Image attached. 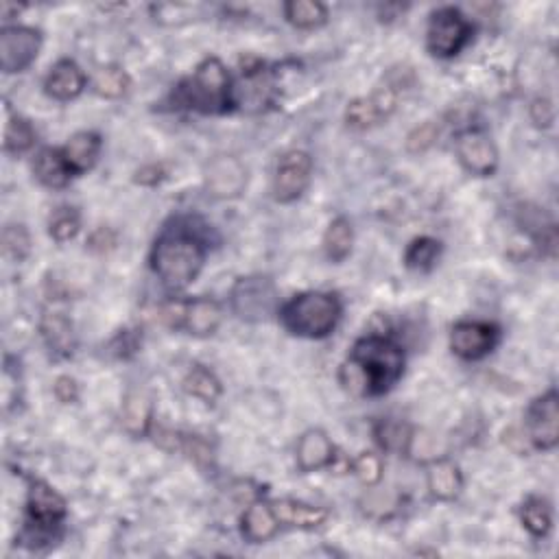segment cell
<instances>
[{"mask_svg": "<svg viewBox=\"0 0 559 559\" xmlns=\"http://www.w3.org/2000/svg\"><path fill=\"white\" fill-rule=\"evenodd\" d=\"M350 380L359 385L365 396H383L404 374V352L394 339L367 335L352 346L350 352Z\"/></svg>", "mask_w": 559, "mask_h": 559, "instance_id": "cell-1", "label": "cell"}, {"mask_svg": "<svg viewBox=\"0 0 559 559\" xmlns=\"http://www.w3.org/2000/svg\"><path fill=\"white\" fill-rule=\"evenodd\" d=\"M206 263V243L193 230L169 228L151 249V269L166 289L184 291Z\"/></svg>", "mask_w": 559, "mask_h": 559, "instance_id": "cell-2", "label": "cell"}, {"mask_svg": "<svg viewBox=\"0 0 559 559\" xmlns=\"http://www.w3.org/2000/svg\"><path fill=\"white\" fill-rule=\"evenodd\" d=\"M343 306L335 293L308 291L291 297L280 308V321L291 335L304 339H324L337 328Z\"/></svg>", "mask_w": 559, "mask_h": 559, "instance_id": "cell-3", "label": "cell"}, {"mask_svg": "<svg viewBox=\"0 0 559 559\" xmlns=\"http://www.w3.org/2000/svg\"><path fill=\"white\" fill-rule=\"evenodd\" d=\"M177 103L201 114H225L234 105V88L228 68L217 57H206L177 90Z\"/></svg>", "mask_w": 559, "mask_h": 559, "instance_id": "cell-4", "label": "cell"}, {"mask_svg": "<svg viewBox=\"0 0 559 559\" xmlns=\"http://www.w3.org/2000/svg\"><path fill=\"white\" fill-rule=\"evenodd\" d=\"M160 319L173 330H186L188 335L210 337L219 330L223 308L210 297H197L188 302H169L162 306Z\"/></svg>", "mask_w": 559, "mask_h": 559, "instance_id": "cell-5", "label": "cell"}, {"mask_svg": "<svg viewBox=\"0 0 559 559\" xmlns=\"http://www.w3.org/2000/svg\"><path fill=\"white\" fill-rule=\"evenodd\" d=\"M470 20L457 7H442L431 14L426 31V46L435 57H455L459 55L472 38Z\"/></svg>", "mask_w": 559, "mask_h": 559, "instance_id": "cell-6", "label": "cell"}, {"mask_svg": "<svg viewBox=\"0 0 559 559\" xmlns=\"http://www.w3.org/2000/svg\"><path fill=\"white\" fill-rule=\"evenodd\" d=\"M66 518V501L49 483L33 481L27 498V531L33 542L53 538V531L62 527Z\"/></svg>", "mask_w": 559, "mask_h": 559, "instance_id": "cell-7", "label": "cell"}, {"mask_svg": "<svg viewBox=\"0 0 559 559\" xmlns=\"http://www.w3.org/2000/svg\"><path fill=\"white\" fill-rule=\"evenodd\" d=\"M232 311L245 321H265L278 306V291L265 276H247L234 282L230 291Z\"/></svg>", "mask_w": 559, "mask_h": 559, "instance_id": "cell-8", "label": "cell"}, {"mask_svg": "<svg viewBox=\"0 0 559 559\" xmlns=\"http://www.w3.org/2000/svg\"><path fill=\"white\" fill-rule=\"evenodd\" d=\"M313 177V158L306 151L293 149L282 153L276 173H273V197L280 204H291V201L300 199Z\"/></svg>", "mask_w": 559, "mask_h": 559, "instance_id": "cell-9", "label": "cell"}, {"mask_svg": "<svg viewBox=\"0 0 559 559\" xmlns=\"http://www.w3.org/2000/svg\"><path fill=\"white\" fill-rule=\"evenodd\" d=\"M42 49V33L31 27H5L0 31V68L5 75L27 70Z\"/></svg>", "mask_w": 559, "mask_h": 559, "instance_id": "cell-10", "label": "cell"}, {"mask_svg": "<svg viewBox=\"0 0 559 559\" xmlns=\"http://www.w3.org/2000/svg\"><path fill=\"white\" fill-rule=\"evenodd\" d=\"M501 339V330L490 321L466 319L450 330V350L463 361H481L490 354Z\"/></svg>", "mask_w": 559, "mask_h": 559, "instance_id": "cell-11", "label": "cell"}, {"mask_svg": "<svg viewBox=\"0 0 559 559\" xmlns=\"http://www.w3.org/2000/svg\"><path fill=\"white\" fill-rule=\"evenodd\" d=\"M527 437L538 450H553L559 442V407L557 391L549 389L535 398L527 409Z\"/></svg>", "mask_w": 559, "mask_h": 559, "instance_id": "cell-12", "label": "cell"}, {"mask_svg": "<svg viewBox=\"0 0 559 559\" xmlns=\"http://www.w3.org/2000/svg\"><path fill=\"white\" fill-rule=\"evenodd\" d=\"M455 151L463 169L479 177H492L498 169V149L481 129H466L455 140Z\"/></svg>", "mask_w": 559, "mask_h": 559, "instance_id": "cell-13", "label": "cell"}, {"mask_svg": "<svg viewBox=\"0 0 559 559\" xmlns=\"http://www.w3.org/2000/svg\"><path fill=\"white\" fill-rule=\"evenodd\" d=\"M396 90L380 88L372 97H361L350 101L346 107V123L354 129H372L380 123H385L387 118L396 110Z\"/></svg>", "mask_w": 559, "mask_h": 559, "instance_id": "cell-14", "label": "cell"}, {"mask_svg": "<svg viewBox=\"0 0 559 559\" xmlns=\"http://www.w3.org/2000/svg\"><path fill=\"white\" fill-rule=\"evenodd\" d=\"M206 184L212 197L234 199L239 197L247 184V171L239 158L219 156L208 164Z\"/></svg>", "mask_w": 559, "mask_h": 559, "instance_id": "cell-15", "label": "cell"}, {"mask_svg": "<svg viewBox=\"0 0 559 559\" xmlns=\"http://www.w3.org/2000/svg\"><path fill=\"white\" fill-rule=\"evenodd\" d=\"M297 468L302 472H317L335 463V446L321 428H311L300 439L295 448Z\"/></svg>", "mask_w": 559, "mask_h": 559, "instance_id": "cell-16", "label": "cell"}, {"mask_svg": "<svg viewBox=\"0 0 559 559\" xmlns=\"http://www.w3.org/2000/svg\"><path fill=\"white\" fill-rule=\"evenodd\" d=\"M88 77L83 70L73 62V59H59L51 68L49 77L44 81V90L55 101H73L86 90Z\"/></svg>", "mask_w": 559, "mask_h": 559, "instance_id": "cell-17", "label": "cell"}, {"mask_svg": "<svg viewBox=\"0 0 559 559\" xmlns=\"http://www.w3.org/2000/svg\"><path fill=\"white\" fill-rule=\"evenodd\" d=\"M33 175L42 186L51 188V190H59L66 188L73 180L75 173L70 169V164L64 156L62 149H53V147H44L33 158Z\"/></svg>", "mask_w": 559, "mask_h": 559, "instance_id": "cell-18", "label": "cell"}, {"mask_svg": "<svg viewBox=\"0 0 559 559\" xmlns=\"http://www.w3.org/2000/svg\"><path fill=\"white\" fill-rule=\"evenodd\" d=\"M280 529V520L271 503H252L241 518V533L249 544H265Z\"/></svg>", "mask_w": 559, "mask_h": 559, "instance_id": "cell-19", "label": "cell"}, {"mask_svg": "<svg viewBox=\"0 0 559 559\" xmlns=\"http://www.w3.org/2000/svg\"><path fill=\"white\" fill-rule=\"evenodd\" d=\"M271 507H273V511H276L280 525H284V527L311 531V529L321 527L328 520V511L324 507H315V505L300 503V501H289V498L273 501Z\"/></svg>", "mask_w": 559, "mask_h": 559, "instance_id": "cell-20", "label": "cell"}, {"mask_svg": "<svg viewBox=\"0 0 559 559\" xmlns=\"http://www.w3.org/2000/svg\"><path fill=\"white\" fill-rule=\"evenodd\" d=\"M40 328L46 346H49L53 354L62 356V359H68V356L75 354L77 348L75 328H73V321H70L64 313H46L42 317Z\"/></svg>", "mask_w": 559, "mask_h": 559, "instance_id": "cell-21", "label": "cell"}, {"mask_svg": "<svg viewBox=\"0 0 559 559\" xmlns=\"http://www.w3.org/2000/svg\"><path fill=\"white\" fill-rule=\"evenodd\" d=\"M101 147H103V140L97 132H77L66 142L62 151L73 173L81 175V173H88L92 166L97 164L101 156Z\"/></svg>", "mask_w": 559, "mask_h": 559, "instance_id": "cell-22", "label": "cell"}, {"mask_svg": "<svg viewBox=\"0 0 559 559\" xmlns=\"http://www.w3.org/2000/svg\"><path fill=\"white\" fill-rule=\"evenodd\" d=\"M463 487V477L457 463L442 459L435 461L428 470V490L437 501H455Z\"/></svg>", "mask_w": 559, "mask_h": 559, "instance_id": "cell-23", "label": "cell"}, {"mask_svg": "<svg viewBox=\"0 0 559 559\" xmlns=\"http://www.w3.org/2000/svg\"><path fill=\"white\" fill-rule=\"evenodd\" d=\"M354 245V230L352 223L346 217H337L330 221L328 230L324 234V252L330 263H343L352 254Z\"/></svg>", "mask_w": 559, "mask_h": 559, "instance_id": "cell-24", "label": "cell"}, {"mask_svg": "<svg viewBox=\"0 0 559 559\" xmlns=\"http://www.w3.org/2000/svg\"><path fill=\"white\" fill-rule=\"evenodd\" d=\"M284 16H287L293 27L313 31L326 25L328 9L326 5L317 3V0H291V3L284 5Z\"/></svg>", "mask_w": 559, "mask_h": 559, "instance_id": "cell-25", "label": "cell"}, {"mask_svg": "<svg viewBox=\"0 0 559 559\" xmlns=\"http://www.w3.org/2000/svg\"><path fill=\"white\" fill-rule=\"evenodd\" d=\"M520 520L533 538H546L553 529V511L549 503L538 496L527 498L520 507Z\"/></svg>", "mask_w": 559, "mask_h": 559, "instance_id": "cell-26", "label": "cell"}, {"mask_svg": "<svg viewBox=\"0 0 559 559\" xmlns=\"http://www.w3.org/2000/svg\"><path fill=\"white\" fill-rule=\"evenodd\" d=\"M439 256H442V243L431 236H420V239H413L404 252V265L411 271H431Z\"/></svg>", "mask_w": 559, "mask_h": 559, "instance_id": "cell-27", "label": "cell"}, {"mask_svg": "<svg viewBox=\"0 0 559 559\" xmlns=\"http://www.w3.org/2000/svg\"><path fill=\"white\" fill-rule=\"evenodd\" d=\"M184 389L188 391L190 396L204 400L206 404H214L221 396L219 378L201 365L193 367V370L188 372V376L184 380Z\"/></svg>", "mask_w": 559, "mask_h": 559, "instance_id": "cell-28", "label": "cell"}, {"mask_svg": "<svg viewBox=\"0 0 559 559\" xmlns=\"http://www.w3.org/2000/svg\"><path fill=\"white\" fill-rule=\"evenodd\" d=\"M35 134L33 125L22 116H9L7 121V129H5V151L11 153V156H22L27 153L33 145H35Z\"/></svg>", "mask_w": 559, "mask_h": 559, "instance_id": "cell-29", "label": "cell"}, {"mask_svg": "<svg viewBox=\"0 0 559 559\" xmlns=\"http://www.w3.org/2000/svg\"><path fill=\"white\" fill-rule=\"evenodd\" d=\"M92 88L103 99H121L129 88V77L123 68L103 66L92 79Z\"/></svg>", "mask_w": 559, "mask_h": 559, "instance_id": "cell-30", "label": "cell"}, {"mask_svg": "<svg viewBox=\"0 0 559 559\" xmlns=\"http://www.w3.org/2000/svg\"><path fill=\"white\" fill-rule=\"evenodd\" d=\"M79 230H81V217L75 208L59 206L57 210H53L49 219V234L53 241L57 243L73 241L79 234Z\"/></svg>", "mask_w": 559, "mask_h": 559, "instance_id": "cell-31", "label": "cell"}, {"mask_svg": "<svg viewBox=\"0 0 559 559\" xmlns=\"http://www.w3.org/2000/svg\"><path fill=\"white\" fill-rule=\"evenodd\" d=\"M376 439L389 453H402L411 442V431L404 422L385 420L376 426Z\"/></svg>", "mask_w": 559, "mask_h": 559, "instance_id": "cell-32", "label": "cell"}, {"mask_svg": "<svg viewBox=\"0 0 559 559\" xmlns=\"http://www.w3.org/2000/svg\"><path fill=\"white\" fill-rule=\"evenodd\" d=\"M123 424L132 435L147 433V428L151 424V407H149V402L142 398L140 394L132 396L125 402Z\"/></svg>", "mask_w": 559, "mask_h": 559, "instance_id": "cell-33", "label": "cell"}, {"mask_svg": "<svg viewBox=\"0 0 559 559\" xmlns=\"http://www.w3.org/2000/svg\"><path fill=\"white\" fill-rule=\"evenodd\" d=\"M3 247H5V254L14 260H25L29 249H31V239L27 230L22 228V225H7L5 232H3Z\"/></svg>", "mask_w": 559, "mask_h": 559, "instance_id": "cell-34", "label": "cell"}, {"mask_svg": "<svg viewBox=\"0 0 559 559\" xmlns=\"http://www.w3.org/2000/svg\"><path fill=\"white\" fill-rule=\"evenodd\" d=\"M352 470L361 483L376 485L383 479V459L374 453H363L352 461Z\"/></svg>", "mask_w": 559, "mask_h": 559, "instance_id": "cell-35", "label": "cell"}, {"mask_svg": "<svg viewBox=\"0 0 559 559\" xmlns=\"http://www.w3.org/2000/svg\"><path fill=\"white\" fill-rule=\"evenodd\" d=\"M439 136V127L433 121H426L420 127H415L413 132L407 136V151L418 156L435 145V140Z\"/></svg>", "mask_w": 559, "mask_h": 559, "instance_id": "cell-36", "label": "cell"}, {"mask_svg": "<svg viewBox=\"0 0 559 559\" xmlns=\"http://www.w3.org/2000/svg\"><path fill=\"white\" fill-rule=\"evenodd\" d=\"M529 114H531L533 125L540 129H549L555 123V105H553V101L544 99V97H538L531 103Z\"/></svg>", "mask_w": 559, "mask_h": 559, "instance_id": "cell-37", "label": "cell"}, {"mask_svg": "<svg viewBox=\"0 0 559 559\" xmlns=\"http://www.w3.org/2000/svg\"><path fill=\"white\" fill-rule=\"evenodd\" d=\"M55 396L62 400L64 404L75 402L79 396V387H77V380L70 378V376H59L55 380Z\"/></svg>", "mask_w": 559, "mask_h": 559, "instance_id": "cell-38", "label": "cell"}, {"mask_svg": "<svg viewBox=\"0 0 559 559\" xmlns=\"http://www.w3.org/2000/svg\"><path fill=\"white\" fill-rule=\"evenodd\" d=\"M164 180V169L162 164H149L145 169H140L136 173V182L138 184H145V186H156Z\"/></svg>", "mask_w": 559, "mask_h": 559, "instance_id": "cell-39", "label": "cell"}]
</instances>
